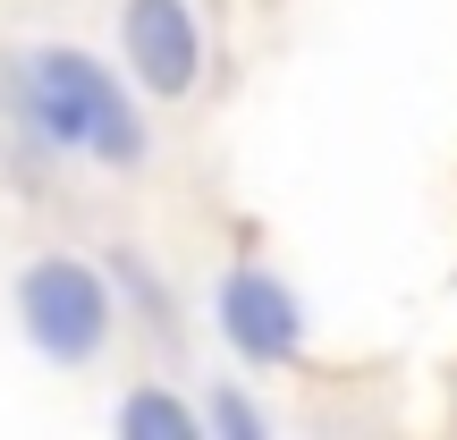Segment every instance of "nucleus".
Returning <instances> with one entry per match:
<instances>
[{
	"mask_svg": "<svg viewBox=\"0 0 457 440\" xmlns=\"http://www.w3.org/2000/svg\"><path fill=\"white\" fill-rule=\"evenodd\" d=\"M0 85H9V111L26 119V136L43 153L111 170V178L145 170L153 119H145V94L119 77V60H102L85 43H26V51H9Z\"/></svg>",
	"mask_w": 457,
	"mask_h": 440,
	"instance_id": "f257e3e1",
	"label": "nucleus"
},
{
	"mask_svg": "<svg viewBox=\"0 0 457 440\" xmlns=\"http://www.w3.org/2000/svg\"><path fill=\"white\" fill-rule=\"evenodd\" d=\"M9 313H17V339L51 364V373H94L119 339V288L94 254H68V245H43V254L17 262L9 279Z\"/></svg>",
	"mask_w": 457,
	"mask_h": 440,
	"instance_id": "f03ea898",
	"label": "nucleus"
},
{
	"mask_svg": "<svg viewBox=\"0 0 457 440\" xmlns=\"http://www.w3.org/2000/svg\"><path fill=\"white\" fill-rule=\"evenodd\" d=\"M204 313H212L220 347L245 364V373H288V364H305V347H313V305H305V288H296L288 271H271V262H254V254H237V262L212 279Z\"/></svg>",
	"mask_w": 457,
	"mask_h": 440,
	"instance_id": "7ed1b4c3",
	"label": "nucleus"
},
{
	"mask_svg": "<svg viewBox=\"0 0 457 440\" xmlns=\"http://www.w3.org/2000/svg\"><path fill=\"white\" fill-rule=\"evenodd\" d=\"M204 68H212V34L195 0H119V77L145 102H187Z\"/></svg>",
	"mask_w": 457,
	"mask_h": 440,
	"instance_id": "20e7f679",
	"label": "nucleus"
},
{
	"mask_svg": "<svg viewBox=\"0 0 457 440\" xmlns=\"http://www.w3.org/2000/svg\"><path fill=\"white\" fill-rule=\"evenodd\" d=\"M111 432L119 440H204V415L179 381H128L111 398Z\"/></svg>",
	"mask_w": 457,
	"mask_h": 440,
	"instance_id": "39448f33",
	"label": "nucleus"
},
{
	"mask_svg": "<svg viewBox=\"0 0 457 440\" xmlns=\"http://www.w3.org/2000/svg\"><path fill=\"white\" fill-rule=\"evenodd\" d=\"M195 415H204V440H271V407H262L245 381H212V390L195 398Z\"/></svg>",
	"mask_w": 457,
	"mask_h": 440,
	"instance_id": "423d86ee",
	"label": "nucleus"
},
{
	"mask_svg": "<svg viewBox=\"0 0 457 440\" xmlns=\"http://www.w3.org/2000/svg\"><path fill=\"white\" fill-rule=\"evenodd\" d=\"M102 271H111L119 305H136L145 322H170V288H162V271H145V254H128V245H119V254L102 262Z\"/></svg>",
	"mask_w": 457,
	"mask_h": 440,
	"instance_id": "0eeeda50",
	"label": "nucleus"
}]
</instances>
